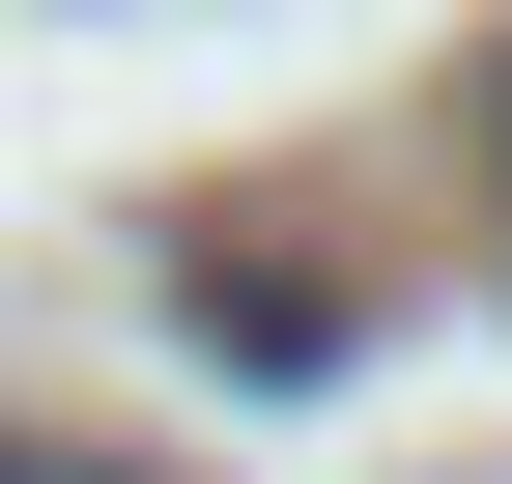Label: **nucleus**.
Listing matches in <instances>:
<instances>
[{
	"mask_svg": "<svg viewBox=\"0 0 512 484\" xmlns=\"http://www.w3.org/2000/svg\"><path fill=\"white\" fill-rule=\"evenodd\" d=\"M0 484H114V456H57V428H0Z\"/></svg>",
	"mask_w": 512,
	"mask_h": 484,
	"instance_id": "1",
	"label": "nucleus"
},
{
	"mask_svg": "<svg viewBox=\"0 0 512 484\" xmlns=\"http://www.w3.org/2000/svg\"><path fill=\"white\" fill-rule=\"evenodd\" d=\"M484 114H512V86H484Z\"/></svg>",
	"mask_w": 512,
	"mask_h": 484,
	"instance_id": "2",
	"label": "nucleus"
}]
</instances>
